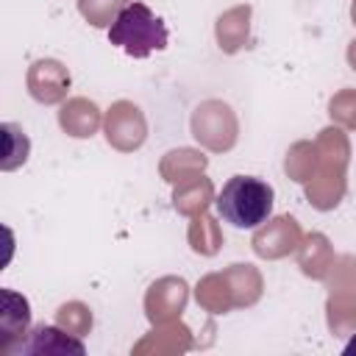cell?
<instances>
[{"instance_id": "cell-1", "label": "cell", "mask_w": 356, "mask_h": 356, "mask_svg": "<svg viewBox=\"0 0 356 356\" xmlns=\"http://www.w3.org/2000/svg\"><path fill=\"white\" fill-rule=\"evenodd\" d=\"M273 203H275V192L267 181L256 178V175H234L222 184V189L217 192V214L242 231L259 228L270 214H273Z\"/></svg>"}, {"instance_id": "cell-2", "label": "cell", "mask_w": 356, "mask_h": 356, "mask_svg": "<svg viewBox=\"0 0 356 356\" xmlns=\"http://www.w3.org/2000/svg\"><path fill=\"white\" fill-rule=\"evenodd\" d=\"M108 42L117 44L120 50H125L131 58H147L150 53H159L167 47L170 33L164 19L150 11L145 3L134 0L128 6L120 8V14L114 17L111 28H108Z\"/></svg>"}, {"instance_id": "cell-3", "label": "cell", "mask_w": 356, "mask_h": 356, "mask_svg": "<svg viewBox=\"0 0 356 356\" xmlns=\"http://www.w3.org/2000/svg\"><path fill=\"white\" fill-rule=\"evenodd\" d=\"M83 353V342L67 337L64 331L53 328V325H39L33 331V339L22 345V353Z\"/></svg>"}, {"instance_id": "cell-4", "label": "cell", "mask_w": 356, "mask_h": 356, "mask_svg": "<svg viewBox=\"0 0 356 356\" xmlns=\"http://www.w3.org/2000/svg\"><path fill=\"white\" fill-rule=\"evenodd\" d=\"M345 356H356V334L348 339V345H345V350H342Z\"/></svg>"}]
</instances>
